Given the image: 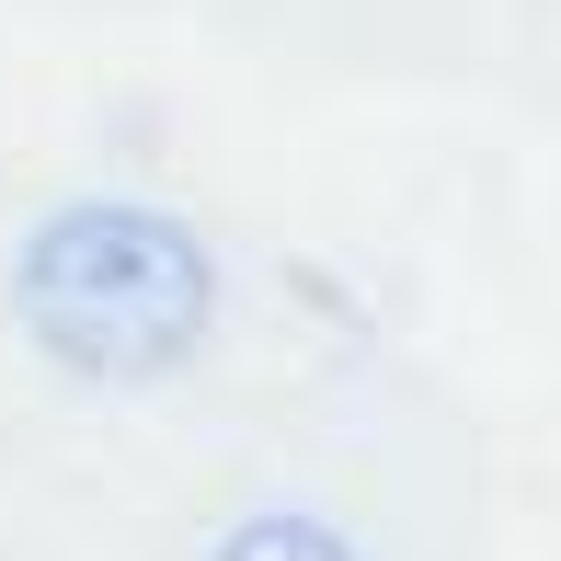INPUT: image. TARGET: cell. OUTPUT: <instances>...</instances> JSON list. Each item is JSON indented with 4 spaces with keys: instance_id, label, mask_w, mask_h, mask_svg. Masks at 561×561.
I'll return each instance as SVG.
<instances>
[{
    "instance_id": "obj_1",
    "label": "cell",
    "mask_w": 561,
    "mask_h": 561,
    "mask_svg": "<svg viewBox=\"0 0 561 561\" xmlns=\"http://www.w3.org/2000/svg\"><path fill=\"white\" fill-rule=\"evenodd\" d=\"M12 321L46 367L104 378V390H149L172 378L218 321V264L172 207L138 195H69L23 229L12 252Z\"/></svg>"
},
{
    "instance_id": "obj_2",
    "label": "cell",
    "mask_w": 561,
    "mask_h": 561,
    "mask_svg": "<svg viewBox=\"0 0 561 561\" xmlns=\"http://www.w3.org/2000/svg\"><path fill=\"white\" fill-rule=\"evenodd\" d=\"M207 561H355V539L321 527V516H241Z\"/></svg>"
}]
</instances>
